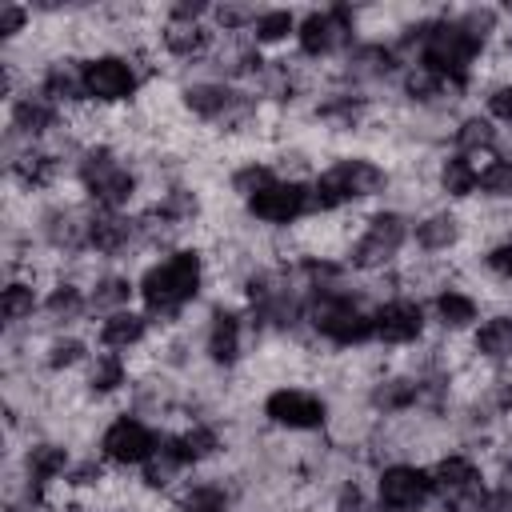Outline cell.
<instances>
[{"label": "cell", "mask_w": 512, "mask_h": 512, "mask_svg": "<svg viewBox=\"0 0 512 512\" xmlns=\"http://www.w3.org/2000/svg\"><path fill=\"white\" fill-rule=\"evenodd\" d=\"M472 352L480 360H488V364L512 360V316L508 312H496V316L480 320L476 332H472Z\"/></svg>", "instance_id": "cell-31"}, {"label": "cell", "mask_w": 512, "mask_h": 512, "mask_svg": "<svg viewBox=\"0 0 512 512\" xmlns=\"http://www.w3.org/2000/svg\"><path fill=\"white\" fill-rule=\"evenodd\" d=\"M72 168H76V180L88 192V200L104 212H124L140 192L136 168H128L112 144H84L76 152Z\"/></svg>", "instance_id": "cell-3"}, {"label": "cell", "mask_w": 512, "mask_h": 512, "mask_svg": "<svg viewBox=\"0 0 512 512\" xmlns=\"http://www.w3.org/2000/svg\"><path fill=\"white\" fill-rule=\"evenodd\" d=\"M60 116H64V108H60V104H52V100L36 88V92L12 96V104H8V132L24 136V140L32 144V140H40V136L56 132Z\"/></svg>", "instance_id": "cell-18"}, {"label": "cell", "mask_w": 512, "mask_h": 512, "mask_svg": "<svg viewBox=\"0 0 512 512\" xmlns=\"http://www.w3.org/2000/svg\"><path fill=\"white\" fill-rule=\"evenodd\" d=\"M488 200H512V160H500L492 156L484 168H480V184H476Z\"/></svg>", "instance_id": "cell-44"}, {"label": "cell", "mask_w": 512, "mask_h": 512, "mask_svg": "<svg viewBox=\"0 0 512 512\" xmlns=\"http://www.w3.org/2000/svg\"><path fill=\"white\" fill-rule=\"evenodd\" d=\"M372 320H376V340L388 344V348H404V344H416L424 336V304L412 300V296H392L384 304L372 308Z\"/></svg>", "instance_id": "cell-15"}, {"label": "cell", "mask_w": 512, "mask_h": 512, "mask_svg": "<svg viewBox=\"0 0 512 512\" xmlns=\"http://www.w3.org/2000/svg\"><path fill=\"white\" fill-rule=\"evenodd\" d=\"M272 180H280V172L272 168V164H264V160H244V164H236L232 168V176H228V184H232V192L240 196V200H252L260 188H268Z\"/></svg>", "instance_id": "cell-41"}, {"label": "cell", "mask_w": 512, "mask_h": 512, "mask_svg": "<svg viewBox=\"0 0 512 512\" xmlns=\"http://www.w3.org/2000/svg\"><path fill=\"white\" fill-rule=\"evenodd\" d=\"M160 440H164V436H160L148 420H140L136 412H124V416H116V420L100 432V456H104L108 464H116V468H144V464L156 456Z\"/></svg>", "instance_id": "cell-11"}, {"label": "cell", "mask_w": 512, "mask_h": 512, "mask_svg": "<svg viewBox=\"0 0 512 512\" xmlns=\"http://www.w3.org/2000/svg\"><path fill=\"white\" fill-rule=\"evenodd\" d=\"M40 312H44L52 324L68 328V324L84 320L92 308H88V292H84L80 284H72V280H60V284H52V288H48V296H44Z\"/></svg>", "instance_id": "cell-33"}, {"label": "cell", "mask_w": 512, "mask_h": 512, "mask_svg": "<svg viewBox=\"0 0 512 512\" xmlns=\"http://www.w3.org/2000/svg\"><path fill=\"white\" fill-rule=\"evenodd\" d=\"M28 16H32V8H28V4L4 0V4H0V40L20 36V32H24V24H28Z\"/></svg>", "instance_id": "cell-48"}, {"label": "cell", "mask_w": 512, "mask_h": 512, "mask_svg": "<svg viewBox=\"0 0 512 512\" xmlns=\"http://www.w3.org/2000/svg\"><path fill=\"white\" fill-rule=\"evenodd\" d=\"M132 244H140V220L128 212H88V252L120 260Z\"/></svg>", "instance_id": "cell-17"}, {"label": "cell", "mask_w": 512, "mask_h": 512, "mask_svg": "<svg viewBox=\"0 0 512 512\" xmlns=\"http://www.w3.org/2000/svg\"><path fill=\"white\" fill-rule=\"evenodd\" d=\"M264 420L284 428V432H316L328 424V404L324 396L308 392V388H292V384H280L264 396Z\"/></svg>", "instance_id": "cell-12"}, {"label": "cell", "mask_w": 512, "mask_h": 512, "mask_svg": "<svg viewBox=\"0 0 512 512\" xmlns=\"http://www.w3.org/2000/svg\"><path fill=\"white\" fill-rule=\"evenodd\" d=\"M84 384H88L92 396H116L120 388H128V364H124V356L120 352H108V348L92 352Z\"/></svg>", "instance_id": "cell-35"}, {"label": "cell", "mask_w": 512, "mask_h": 512, "mask_svg": "<svg viewBox=\"0 0 512 512\" xmlns=\"http://www.w3.org/2000/svg\"><path fill=\"white\" fill-rule=\"evenodd\" d=\"M68 468H72V456H68V448L60 440H36L24 452V480L28 484H44L48 488L52 480L68 476Z\"/></svg>", "instance_id": "cell-28"}, {"label": "cell", "mask_w": 512, "mask_h": 512, "mask_svg": "<svg viewBox=\"0 0 512 512\" xmlns=\"http://www.w3.org/2000/svg\"><path fill=\"white\" fill-rule=\"evenodd\" d=\"M368 408L376 416H400L420 408V380L416 376H380L368 384Z\"/></svg>", "instance_id": "cell-24"}, {"label": "cell", "mask_w": 512, "mask_h": 512, "mask_svg": "<svg viewBox=\"0 0 512 512\" xmlns=\"http://www.w3.org/2000/svg\"><path fill=\"white\" fill-rule=\"evenodd\" d=\"M244 332H248V316L228 304H216L204 328V356L216 368H236L244 356Z\"/></svg>", "instance_id": "cell-16"}, {"label": "cell", "mask_w": 512, "mask_h": 512, "mask_svg": "<svg viewBox=\"0 0 512 512\" xmlns=\"http://www.w3.org/2000/svg\"><path fill=\"white\" fill-rule=\"evenodd\" d=\"M144 84V72L132 56L124 52H96L84 56V88H88V104L112 108V104H128Z\"/></svg>", "instance_id": "cell-9"}, {"label": "cell", "mask_w": 512, "mask_h": 512, "mask_svg": "<svg viewBox=\"0 0 512 512\" xmlns=\"http://www.w3.org/2000/svg\"><path fill=\"white\" fill-rule=\"evenodd\" d=\"M332 512H376V496H368L352 476L336 488V500H332Z\"/></svg>", "instance_id": "cell-46"}, {"label": "cell", "mask_w": 512, "mask_h": 512, "mask_svg": "<svg viewBox=\"0 0 512 512\" xmlns=\"http://www.w3.org/2000/svg\"><path fill=\"white\" fill-rule=\"evenodd\" d=\"M456 20H460L480 44H492V36L500 32V8H488V4L464 8V12H456Z\"/></svg>", "instance_id": "cell-45"}, {"label": "cell", "mask_w": 512, "mask_h": 512, "mask_svg": "<svg viewBox=\"0 0 512 512\" xmlns=\"http://www.w3.org/2000/svg\"><path fill=\"white\" fill-rule=\"evenodd\" d=\"M180 104L212 124V128H224V132H236V128H252L256 112H260V96L228 84V80H192L180 88Z\"/></svg>", "instance_id": "cell-5"}, {"label": "cell", "mask_w": 512, "mask_h": 512, "mask_svg": "<svg viewBox=\"0 0 512 512\" xmlns=\"http://www.w3.org/2000/svg\"><path fill=\"white\" fill-rule=\"evenodd\" d=\"M40 236H44L48 248H56L64 256L84 252L88 248V216L76 212V208H68V204H60V208H52V212L40 216Z\"/></svg>", "instance_id": "cell-20"}, {"label": "cell", "mask_w": 512, "mask_h": 512, "mask_svg": "<svg viewBox=\"0 0 512 512\" xmlns=\"http://www.w3.org/2000/svg\"><path fill=\"white\" fill-rule=\"evenodd\" d=\"M40 296H36V284L28 280H8L4 292H0V312H4V324H20V320H32V312H40Z\"/></svg>", "instance_id": "cell-39"}, {"label": "cell", "mask_w": 512, "mask_h": 512, "mask_svg": "<svg viewBox=\"0 0 512 512\" xmlns=\"http://www.w3.org/2000/svg\"><path fill=\"white\" fill-rule=\"evenodd\" d=\"M40 92L60 104V108H80L88 104V88H84V60L80 56H56L44 76H40Z\"/></svg>", "instance_id": "cell-19"}, {"label": "cell", "mask_w": 512, "mask_h": 512, "mask_svg": "<svg viewBox=\"0 0 512 512\" xmlns=\"http://www.w3.org/2000/svg\"><path fill=\"white\" fill-rule=\"evenodd\" d=\"M408 240H412V220L396 208H380L364 220L360 236L348 244L344 264L356 268V272H384L404 252Z\"/></svg>", "instance_id": "cell-6"}, {"label": "cell", "mask_w": 512, "mask_h": 512, "mask_svg": "<svg viewBox=\"0 0 512 512\" xmlns=\"http://www.w3.org/2000/svg\"><path fill=\"white\" fill-rule=\"evenodd\" d=\"M452 144H456V152L460 156H480V152H496L500 148V128L488 120V116H480V112H472V116H460L456 124H452Z\"/></svg>", "instance_id": "cell-32"}, {"label": "cell", "mask_w": 512, "mask_h": 512, "mask_svg": "<svg viewBox=\"0 0 512 512\" xmlns=\"http://www.w3.org/2000/svg\"><path fill=\"white\" fill-rule=\"evenodd\" d=\"M308 332L332 348H364L376 340V320L348 288H340L308 296Z\"/></svg>", "instance_id": "cell-4"}, {"label": "cell", "mask_w": 512, "mask_h": 512, "mask_svg": "<svg viewBox=\"0 0 512 512\" xmlns=\"http://www.w3.org/2000/svg\"><path fill=\"white\" fill-rule=\"evenodd\" d=\"M184 476V460L160 440V448H156V456L140 468V480H144V488H152V492H164V488H172L176 480Z\"/></svg>", "instance_id": "cell-40"}, {"label": "cell", "mask_w": 512, "mask_h": 512, "mask_svg": "<svg viewBox=\"0 0 512 512\" xmlns=\"http://www.w3.org/2000/svg\"><path fill=\"white\" fill-rule=\"evenodd\" d=\"M72 488H96L100 480H104V468L96 464V460H84V464H76V468H68V476H64Z\"/></svg>", "instance_id": "cell-50"}, {"label": "cell", "mask_w": 512, "mask_h": 512, "mask_svg": "<svg viewBox=\"0 0 512 512\" xmlns=\"http://www.w3.org/2000/svg\"><path fill=\"white\" fill-rule=\"evenodd\" d=\"M164 444L184 460V468H196V464L212 460V456L224 448V436H220L216 424H208V420H192V424H184L180 432H168Z\"/></svg>", "instance_id": "cell-23"}, {"label": "cell", "mask_w": 512, "mask_h": 512, "mask_svg": "<svg viewBox=\"0 0 512 512\" xmlns=\"http://www.w3.org/2000/svg\"><path fill=\"white\" fill-rule=\"evenodd\" d=\"M484 48H488V44H480L456 16H432L416 64H424V68H432V72H440V76L472 80V64L484 56Z\"/></svg>", "instance_id": "cell-7"}, {"label": "cell", "mask_w": 512, "mask_h": 512, "mask_svg": "<svg viewBox=\"0 0 512 512\" xmlns=\"http://www.w3.org/2000/svg\"><path fill=\"white\" fill-rule=\"evenodd\" d=\"M256 16H260V8H252V4H232V0H224V4L212 8V24H216V32H224V36L252 32Z\"/></svg>", "instance_id": "cell-43"}, {"label": "cell", "mask_w": 512, "mask_h": 512, "mask_svg": "<svg viewBox=\"0 0 512 512\" xmlns=\"http://www.w3.org/2000/svg\"><path fill=\"white\" fill-rule=\"evenodd\" d=\"M480 184V168L476 160L460 156V152H448L440 164H436V188L448 196V200H468Z\"/></svg>", "instance_id": "cell-34"}, {"label": "cell", "mask_w": 512, "mask_h": 512, "mask_svg": "<svg viewBox=\"0 0 512 512\" xmlns=\"http://www.w3.org/2000/svg\"><path fill=\"white\" fill-rule=\"evenodd\" d=\"M432 316H436L440 328L464 332V328H472V324L480 320V300H476L472 292H464V288H448V284H444V288L432 296Z\"/></svg>", "instance_id": "cell-30"}, {"label": "cell", "mask_w": 512, "mask_h": 512, "mask_svg": "<svg viewBox=\"0 0 512 512\" xmlns=\"http://www.w3.org/2000/svg\"><path fill=\"white\" fill-rule=\"evenodd\" d=\"M484 116L492 120V124H508L512 128V80H500V84H492L488 88V96H484Z\"/></svg>", "instance_id": "cell-47"}, {"label": "cell", "mask_w": 512, "mask_h": 512, "mask_svg": "<svg viewBox=\"0 0 512 512\" xmlns=\"http://www.w3.org/2000/svg\"><path fill=\"white\" fill-rule=\"evenodd\" d=\"M428 472H432V488H436V496L444 500V508H448V504L476 500V496L488 492V488H484V468H480L468 452H448V456H440Z\"/></svg>", "instance_id": "cell-14"}, {"label": "cell", "mask_w": 512, "mask_h": 512, "mask_svg": "<svg viewBox=\"0 0 512 512\" xmlns=\"http://www.w3.org/2000/svg\"><path fill=\"white\" fill-rule=\"evenodd\" d=\"M248 204V216L260 220V224H272V228H288L304 216H312V196H308V184L304 180H272L268 188H260Z\"/></svg>", "instance_id": "cell-13"}, {"label": "cell", "mask_w": 512, "mask_h": 512, "mask_svg": "<svg viewBox=\"0 0 512 512\" xmlns=\"http://www.w3.org/2000/svg\"><path fill=\"white\" fill-rule=\"evenodd\" d=\"M372 496H376V504L388 508V512H420V508L436 496L432 472L420 468V464H408V460L380 464V468H376Z\"/></svg>", "instance_id": "cell-10"}, {"label": "cell", "mask_w": 512, "mask_h": 512, "mask_svg": "<svg viewBox=\"0 0 512 512\" xmlns=\"http://www.w3.org/2000/svg\"><path fill=\"white\" fill-rule=\"evenodd\" d=\"M296 16L288 12V8H260V16H256V24H252V32H248V40L256 44V48H276V44H284L288 36H296Z\"/></svg>", "instance_id": "cell-37"}, {"label": "cell", "mask_w": 512, "mask_h": 512, "mask_svg": "<svg viewBox=\"0 0 512 512\" xmlns=\"http://www.w3.org/2000/svg\"><path fill=\"white\" fill-rule=\"evenodd\" d=\"M88 360H92V352H88V344L76 340V336H56V340L48 344V352H44V368H48V372H68V368L88 364Z\"/></svg>", "instance_id": "cell-42"}, {"label": "cell", "mask_w": 512, "mask_h": 512, "mask_svg": "<svg viewBox=\"0 0 512 512\" xmlns=\"http://www.w3.org/2000/svg\"><path fill=\"white\" fill-rule=\"evenodd\" d=\"M148 332H152V316L148 312H132V308H124V312H112V316H104L100 320V328H96V344L100 348H108V352H132V348H140L144 340H148Z\"/></svg>", "instance_id": "cell-21"}, {"label": "cell", "mask_w": 512, "mask_h": 512, "mask_svg": "<svg viewBox=\"0 0 512 512\" xmlns=\"http://www.w3.org/2000/svg\"><path fill=\"white\" fill-rule=\"evenodd\" d=\"M156 36L172 60H200L212 52V40H216V32L208 24H176V20H164V28Z\"/></svg>", "instance_id": "cell-26"}, {"label": "cell", "mask_w": 512, "mask_h": 512, "mask_svg": "<svg viewBox=\"0 0 512 512\" xmlns=\"http://www.w3.org/2000/svg\"><path fill=\"white\" fill-rule=\"evenodd\" d=\"M460 236H464V220L452 208H436L412 220V240L420 252H448L460 244Z\"/></svg>", "instance_id": "cell-25"}, {"label": "cell", "mask_w": 512, "mask_h": 512, "mask_svg": "<svg viewBox=\"0 0 512 512\" xmlns=\"http://www.w3.org/2000/svg\"><path fill=\"white\" fill-rule=\"evenodd\" d=\"M176 512H232V488L220 480H188L176 492Z\"/></svg>", "instance_id": "cell-36"}, {"label": "cell", "mask_w": 512, "mask_h": 512, "mask_svg": "<svg viewBox=\"0 0 512 512\" xmlns=\"http://www.w3.org/2000/svg\"><path fill=\"white\" fill-rule=\"evenodd\" d=\"M8 172H12V180H16L20 188L40 192V188H52V184H56V176H60V160H56V152L28 144L20 156L8 160Z\"/></svg>", "instance_id": "cell-27"}, {"label": "cell", "mask_w": 512, "mask_h": 512, "mask_svg": "<svg viewBox=\"0 0 512 512\" xmlns=\"http://www.w3.org/2000/svg\"><path fill=\"white\" fill-rule=\"evenodd\" d=\"M392 72H400V60L392 52V44H380V40H360L348 56H344V76L352 84H372V80H388Z\"/></svg>", "instance_id": "cell-22"}, {"label": "cell", "mask_w": 512, "mask_h": 512, "mask_svg": "<svg viewBox=\"0 0 512 512\" xmlns=\"http://www.w3.org/2000/svg\"><path fill=\"white\" fill-rule=\"evenodd\" d=\"M132 296H136V284L128 276H96V284L88 292V308L100 316H112V312H124Z\"/></svg>", "instance_id": "cell-38"}, {"label": "cell", "mask_w": 512, "mask_h": 512, "mask_svg": "<svg viewBox=\"0 0 512 512\" xmlns=\"http://www.w3.org/2000/svg\"><path fill=\"white\" fill-rule=\"evenodd\" d=\"M484 268H488L496 280H512V236L500 240V244H492V248L484 252Z\"/></svg>", "instance_id": "cell-49"}, {"label": "cell", "mask_w": 512, "mask_h": 512, "mask_svg": "<svg viewBox=\"0 0 512 512\" xmlns=\"http://www.w3.org/2000/svg\"><path fill=\"white\" fill-rule=\"evenodd\" d=\"M200 288H204V252L200 248H172V252H164V260L148 264L144 276L136 280V292H140L152 324L180 320V312L200 296Z\"/></svg>", "instance_id": "cell-1"}, {"label": "cell", "mask_w": 512, "mask_h": 512, "mask_svg": "<svg viewBox=\"0 0 512 512\" xmlns=\"http://www.w3.org/2000/svg\"><path fill=\"white\" fill-rule=\"evenodd\" d=\"M364 116H368V96L364 92H352V88L332 92V96H324L316 104V120L328 124L332 132H352V128L364 124Z\"/></svg>", "instance_id": "cell-29"}, {"label": "cell", "mask_w": 512, "mask_h": 512, "mask_svg": "<svg viewBox=\"0 0 512 512\" xmlns=\"http://www.w3.org/2000/svg\"><path fill=\"white\" fill-rule=\"evenodd\" d=\"M388 188V172L368 156H336L328 168H320L308 180L312 216H328L340 208H352L360 200H372Z\"/></svg>", "instance_id": "cell-2"}, {"label": "cell", "mask_w": 512, "mask_h": 512, "mask_svg": "<svg viewBox=\"0 0 512 512\" xmlns=\"http://www.w3.org/2000/svg\"><path fill=\"white\" fill-rule=\"evenodd\" d=\"M376 512H388V508H380V504H376Z\"/></svg>", "instance_id": "cell-51"}, {"label": "cell", "mask_w": 512, "mask_h": 512, "mask_svg": "<svg viewBox=\"0 0 512 512\" xmlns=\"http://www.w3.org/2000/svg\"><path fill=\"white\" fill-rule=\"evenodd\" d=\"M356 12L348 4H328L312 8L296 24V48L304 60H328V56H348L356 48Z\"/></svg>", "instance_id": "cell-8"}]
</instances>
